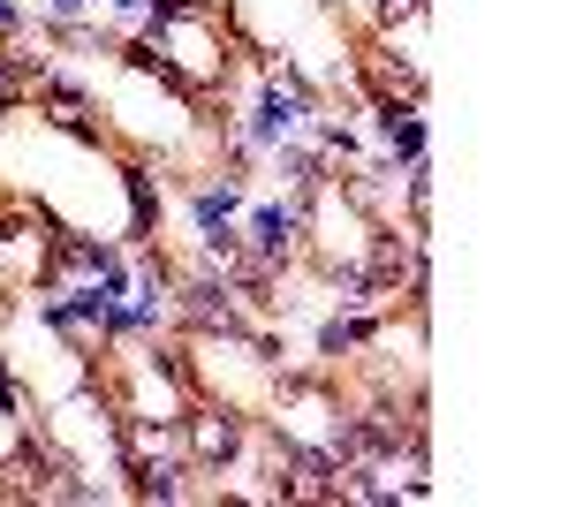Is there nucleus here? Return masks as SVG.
<instances>
[{"label":"nucleus","mask_w":568,"mask_h":507,"mask_svg":"<svg viewBox=\"0 0 568 507\" xmlns=\"http://www.w3.org/2000/svg\"><path fill=\"white\" fill-rule=\"evenodd\" d=\"M23 31H31L45 84L69 91L175 205H213V197H235L251 182V114L175 84L130 39V23H91L69 8H45V16L23 8Z\"/></svg>","instance_id":"nucleus-1"},{"label":"nucleus","mask_w":568,"mask_h":507,"mask_svg":"<svg viewBox=\"0 0 568 507\" xmlns=\"http://www.w3.org/2000/svg\"><path fill=\"white\" fill-rule=\"evenodd\" d=\"M0 190L45 205L69 235L114 257H168V212L175 197L136 168L130 152L91 122L69 91L39 84L0 99Z\"/></svg>","instance_id":"nucleus-2"},{"label":"nucleus","mask_w":568,"mask_h":507,"mask_svg":"<svg viewBox=\"0 0 568 507\" xmlns=\"http://www.w3.org/2000/svg\"><path fill=\"white\" fill-rule=\"evenodd\" d=\"M364 432V500L425 493L433 477V273L334 311L311 348Z\"/></svg>","instance_id":"nucleus-3"},{"label":"nucleus","mask_w":568,"mask_h":507,"mask_svg":"<svg viewBox=\"0 0 568 507\" xmlns=\"http://www.w3.org/2000/svg\"><path fill=\"white\" fill-rule=\"evenodd\" d=\"M281 265L334 303H372L433 273V243L409 235V220H394L372 190V174L349 144H326L304 160L288 212H281Z\"/></svg>","instance_id":"nucleus-4"},{"label":"nucleus","mask_w":568,"mask_h":507,"mask_svg":"<svg viewBox=\"0 0 568 507\" xmlns=\"http://www.w3.org/2000/svg\"><path fill=\"white\" fill-rule=\"evenodd\" d=\"M160 341H168V364H175L182 394L220 424H251L265 417L273 386H281V364H288V341L265 334L251 311L220 296H182V311L152 318Z\"/></svg>","instance_id":"nucleus-5"},{"label":"nucleus","mask_w":568,"mask_h":507,"mask_svg":"<svg viewBox=\"0 0 568 507\" xmlns=\"http://www.w3.org/2000/svg\"><path fill=\"white\" fill-rule=\"evenodd\" d=\"M130 39L197 99H220V107L251 114L273 91V69H265V53L251 45V31L235 23L227 0H136Z\"/></svg>","instance_id":"nucleus-6"},{"label":"nucleus","mask_w":568,"mask_h":507,"mask_svg":"<svg viewBox=\"0 0 568 507\" xmlns=\"http://www.w3.org/2000/svg\"><path fill=\"white\" fill-rule=\"evenodd\" d=\"M106 273H122L114 251L69 235V227L45 205H31V197L0 190V296L16 303V311H45V303H61L69 288L106 281Z\"/></svg>","instance_id":"nucleus-7"},{"label":"nucleus","mask_w":568,"mask_h":507,"mask_svg":"<svg viewBox=\"0 0 568 507\" xmlns=\"http://www.w3.org/2000/svg\"><path fill=\"white\" fill-rule=\"evenodd\" d=\"M39 500H77V493H69V477L39 432V402L0 364V507H39Z\"/></svg>","instance_id":"nucleus-8"},{"label":"nucleus","mask_w":568,"mask_h":507,"mask_svg":"<svg viewBox=\"0 0 568 507\" xmlns=\"http://www.w3.org/2000/svg\"><path fill=\"white\" fill-rule=\"evenodd\" d=\"M39 84V53H31V31H23V0H0V99Z\"/></svg>","instance_id":"nucleus-9"},{"label":"nucleus","mask_w":568,"mask_h":507,"mask_svg":"<svg viewBox=\"0 0 568 507\" xmlns=\"http://www.w3.org/2000/svg\"><path fill=\"white\" fill-rule=\"evenodd\" d=\"M8 318H16V303H8V296H0V334H8Z\"/></svg>","instance_id":"nucleus-10"}]
</instances>
